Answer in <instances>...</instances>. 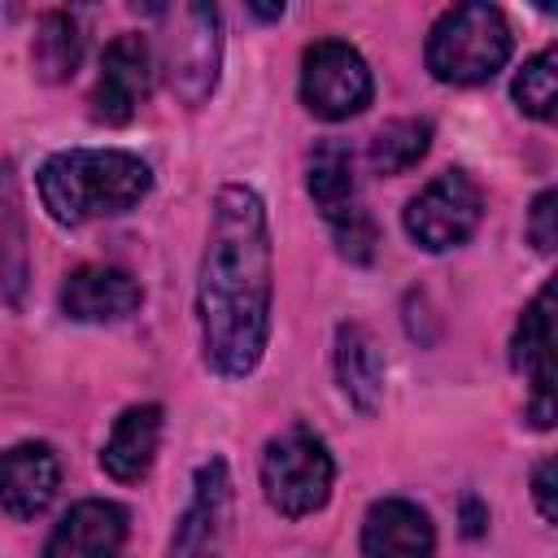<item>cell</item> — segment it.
I'll return each mask as SVG.
<instances>
[{"label": "cell", "mask_w": 558, "mask_h": 558, "mask_svg": "<svg viewBox=\"0 0 558 558\" xmlns=\"http://www.w3.org/2000/svg\"><path fill=\"white\" fill-rule=\"evenodd\" d=\"M253 13L270 22V17H283V4H253Z\"/></svg>", "instance_id": "cell-24"}, {"label": "cell", "mask_w": 558, "mask_h": 558, "mask_svg": "<svg viewBox=\"0 0 558 558\" xmlns=\"http://www.w3.org/2000/svg\"><path fill=\"white\" fill-rule=\"evenodd\" d=\"M126 536V510L105 497H87L70 506V514L52 527L44 558H113Z\"/></svg>", "instance_id": "cell-15"}, {"label": "cell", "mask_w": 558, "mask_h": 558, "mask_svg": "<svg viewBox=\"0 0 558 558\" xmlns=\"http://www.w3.org/2000/svg\"><path fill=\"white\" fill-rule=\"evenodd\" d=\"M222 61V22L214 4H179L161 39V70L170 92L183 105H201L218 83Z\"/></svg>", "instance_id": "cell-6"}, {"label": "cell", "mask_w": 558, "mask_h": 558, "mask_svg": "<svg viewBox=\"0 0 558 558\" xmlns=\"http://www.w3.org/2000/svg\"><path fill=\"white\" fill-rule=\"evenodd\" d=\"M331 480H336V462L318 432L296 423L266 440L262 493H266L270 510H279L283 519H305V514L323 510L331 497Z\"/></svg>", "instance_id": "cell-4"}, {"label": "cell", "mask_w": 558, "mask_h": 558, "mask_svg": "<svg viewBox=\"0 0 558 558\" xmlns=\"http://www.w3.org/2000/svg\"><path fill=\"white\" fill-rule=\"evenodd\" d=\"M375 96V78L371 65L362 61V52L344 39H318L305 48L301 57V100L314 118L327 122H344L353 113H362Z\"/></svg>", "instance_id": "cell-7"}, {"label": "cell", "mask_w": 558, "mask_h": 558, "mask_svg": "<svg viewBox=\"0 0 558 558\" xmlns=\"http://www.w3.org/2000/svg\"><path fill=\"white\" fill-rule=\"evenodd\" d=\"M35 183L52 222L83 227L135 209L153 187V170L126 148H61L39 166Z\"/></svg>", "instance_id": "cell-2"}, {"label": "cell", "mask_w": 558, "mask_h": 558, "mask_svg": "<svg viewBox=\"0 0 558 558\" xmlns=\"http://www.w3.org/2000/svg\"><path fill=\"white\" fill-rule=\"evenodd\" d=\"M514 100L527 118L554 122V113H558V48H541L514 74Z\"/></svg>", "instance_id": "cell-20"}, {"label": "cell", "mask_w": 558, "mask_h": 558, "mask_svg": "<svg viewBox=\"0 0 558 558\" xmlns=\"http://www.w3.org/2000/svg\"><path fill=\"white\" fill-rule=\"evenodd\" d=\"M144 301V288L122 266H78L61 283V310L74 323H118L135 314Z\"/></svg>", "instance_id": "cell-12"}, {"label": "cell", "mask_w": 558, "mask_h": 558, "mask_svg": "<svg viewBox=\"0 0 558 558\" xmlns=\"http://www.w3.org/2000/svg\"><path fill=\"white\" fill-rule=\"evenodd\" d=\"M336 379L362 414L379 410V401H384V353H379V340L371 336V327H362V323H340L336 327Z\"/></svg>", "instance_id": "cell-17"}, {"label": "cell", "mask_w": 558, "mask_h": 558, "mask_svg": "<svg viewBox=\"0 0 558 558\" xmlns=\"http://www.w3.org/2000/svg\"><path fill=\"white\" fill-rule=\"evenodd\" d=\"M532 497H536V510L545 523L558 519V506H554V458H541L536 471H532Z\"/></svg>", "instance_id": "cell-22"}, {"label": "cell", "mask_w": 558, "mask_h": 558, "mask_svg": "<svg viewBox=\"0 0 558 558\" xmlns=\"http://www.w3.org/2000/svg\"><path fill=\"white\" fill-rule=\"evenodd\" d=\"M436 527L423 506L405 497H379L362 519V558H432Z\"/></svg>", "instance_id": "cell-13"}, {"label": "cell", "mask_w": 558, "mask_h": 558, "mask_svg": "<svg viewBox=\"0 0 558 558\" xmlns=\"http://www.w3.org/2000/svg\"><path fill=\"white\" fill-rule=\"evenodd\" d=\"M157 445H161V405H153V401L131 405L113 418L109 440L100 449V466L118 484H135V480L148 475V466L157 458Z\"/></svg>", "instance_id": "cell-16"}, {"label": "cell", "mask_w": 558, "mask_h": 558, "mask_svg": "<svg viewBox=\"0 0 558 558\" xmlns=\"http://www.w3.org/2000/svg\"><path fill=\"white\" fill-rule=\"evenodd\" d=\"M466 532H471V536L484 532V514H480V501H475V497H466Z\"/></svg>", "instance_id": "cell-23"}, {"label": "cell", "mask_w": 558, "mask_h": 558, "mask_svg": "<svg viewBox=\"0 0 558 558\" xmlns=\"http://www.w3.org/2000/svg\"><path fill=\"white\" fill-rule=\"evenodd\" d=\"M61 484V462L52 445L22 440L0 453V510L9 519H35L48 510Z\"/></svg>", "instance_id": "cell-11"}, {"label": "cell", "mask_w": 558, "mask_h": 558, "mask_svg": "<svg viewBox=\"0 0 558 558\" xmlns=\"http://www.w3.org/2000/svg\"><path fill=\"white\" fill-rule=\"evenodd\" d=\"M427 148H432V126L423 118H397V122H388V126L375 131V140H371V166L379 174H401V170L418 166Z\"/></svg>", "instance_id": "cell-19"}, {"label": "cell", "mask_w": 558, "mask_h": 558, "mask_svg": "<svg viewBox=\"0 0 558 558\" xmlns=\"http://www.w3.org/2000/svg\"><path fill=\"white\" fill-rule=\"evenodd\" d=\"M227 519H231V475L222 458H209L196 471L192 501L170 536V558H222L227 545Z\"/></svg>", "instance_id": "cell-9"}, {"label": "cell", "mask_w": 558, "mask_h": 558, "mask_svg": "<svg viewBox=\"0 0 558 558\" xmlns=\"http://www.w3.org/2000/svg\"><path fill=\"white\" fill-rule=\"evenodd\" d=\"M148 83H153L148 39L135 35V31L118 35L100 57V74H96V87H92V118L109 122V126L131 122V113L148 96Z\"/></svg>", "instance_id": "cell-10"}, {"label": "cell", "mask_w": 558, "mask_h": 558, "mask_svg": "<svg viewBox=\"0 0 558 558\" xmlns=\"http://www.w3.org/2000/svg\"><path fill=\"white\" fill-rule=\"evenodd\" d=\"M305 187L318 205V214L331 227V240L340 257L366 266L375 257V222L357 201V179H353V153L340 140H323L310 153V174Z\"/></svg>", "instance_id": "cell-5"}, {"label": "cell", "mask_w": 558, "mask_h": 558, "mask_svg": "<svg viewBox=\"0 0 558 558\" xmlns=\"http://www.w3.org/2000/svg\"><path fill=\"white\" fill-rule=\"evenodd\" d=\"M270 222L266 205L244 183H222L209 214L201 279H196V318L201 349L218 375H248L270 340Z\"/></svg>", "instance_id": "cell-1"}, {"label": "cell", "mask_w": 558, "mask_h": 558, "mask_svg": "<svg viewBox=\"0 0 558 558\" xmlns=\"http://www.w3.org/2000/svg\"><path fill=\"white\" fill-rule=\"evenodd\" d=\"M510 22L497 4H453L436 17V26L427 31V70L440 83L453 87H471V83H488L506 61H510Z\"/></svg>", "instance_id": "cell-3"}, {"label": "cell", "mask_w": 558, "mask_h": 558, "mask_svg": "<svg viewBox=\"0 0 558 558\" xmlns=\"http://www.w3.org/2000/svg\"><path fill=\"white\" fill-rule=\"evenodd\" d=\"M31 61H35V74L44 83L74 78L78 61H83V31H78V22L65 9H52V13L39 17L35 44H31Z\"/></svg>", "instance_id": "cell-18"}, {"label": "cell", "mask_w": 558, "mask_h": 558, "mask_svg": "<svg viewBox=\"0 0 558 558\" xmlns=\"http://www.w3.org/2000/svg\"><path fill=\"white\" fill-rule=\"evenodd\" d=\"M527 235L541 253H549L558 244V192H541L532 201V218H527Z\"/></svg>", "instance_id": "cell-21"}, {"label": "cell", "mask_w": 558, "mask_h": 558, "mask_svg": "<svg viewBox=\"0 0 558 558\" xmlns=\"http://www.w3.org/2000/svg\"><path fill=\"white\" fill-rule=\"evenodd\" d=\"M480 214H484V196H480V183L466 174V170H440L401 214L405 222V235L427 248V253H445V248H458L475 235L480 227Z\"/></svg>", "instance_id": "cell-8"}, {"label": "cell", "mask_w": 558, "mask_h": 558, "mask_svg": "<svg viewBox=\"0 0 558 558\" xmlns=\"http://www.w3.org/2000/svg\"><path fill=\"white\" fill-rule=\"evenodd\" d=\"M549 305H554V283H545L536 292V301L523 310L514 340H510V362L514 371H523V379L532 384V410L527 418L536 427L554 423V375H549Z\"/></svg>", "instance_id": "cell-14"}]
</instances>
